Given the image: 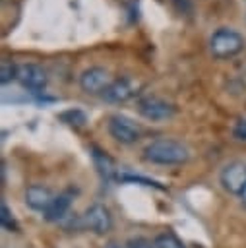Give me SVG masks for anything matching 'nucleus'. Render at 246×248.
I'll return each mask as SVG.
<instances>
[{"label":"nucleus","instance_id":"obj_8","mask_svg":"<svg viewBox=\"0 0 246 248\" xmlns=\"http://www.w3.org/2000/svg\"><path fill=\"white\" fill-rule=\"evenodd\" d=\"M112 83L110 74L101 66H91L81 72L79 76V87L85 93H103Z\"/></svg>","mask_w":246,"mask_h":248},{"label":"nucleus","instance_id":"obj_9","mask_svg":"<svg viewBox=\"0 0 246 248\" xmlns=\"http://www.w3.org/2000/svg\"><path fill=\"white\" fill-rule=\"evenodd\" d=\"M139 89V83L132 78H118L112 79V83L101 93L105 101L108 103H124L128 99H132Z\"/></svg>","mask_w":246,"mask_h":248},{"label":"nucleus","instance_id":"obj_5","mask_svg":"<svg viewBox=\"0 0 246 248\" xmlns=\"http://www.w3.org/2000/svg\"><path fill=\"white\" fill-rule=\"evenodd\" d=\"M81 227L95 234H107L112 229V215L108 207L103 203H93L91 207H87L81 215Z\"/></svg>","mask_w":246,"mask_h":248},{"label":"nucleus","instance_id":"obj_6","mask_svg":"<svg viewBox=\"0 0 246 248\" xmlns=\"http://www.w3.org/2000/svg\"><path fill=\"white\" fill-rule=\"evenodd\" d=\"M221 186L231 192V194H242L246 188V165L240 161H232L229 163L223 170H221Z\"/></svg>","mask_w":246,"mask_h":248},{"label":"nucleus","instance_id":"obj_18","mask_svg":"<svg viewBox=\"0 0 246 248\" xmlns=\"http://www.w3.org/2000/svg\"><path fill=\"white\" fill-rule=\"evenodd\" d=\"M232 136L236 140H246V120H238L232 128Z\"/></svg>","mask_w":246,"mask_h":248},{"label":"nucleus","instance_id":"obj_13","mask_svg":"<svg viewBox=\"0 0 246 248\" xmlns=\"http://www.w3.org/2000/svg\"><path fill=\"white\" fill-rule=\"evenodd\" d=\"M153 242H155V248H184L182 240L174 232H170V231L157 234Z\"/></svg>","mask_w":246,"mask_h":248},{"label":"nucleus","instance_id":"obj_15","mask_svg":"<svg viewBox=\"0 0 246 248\" xmlns=\"http://www.w3.org/2000/svg\"><path fill=\"white\" fill-rule=\"evenodd\" d=\"M17 79V66L12 62V60H2V66H0V83L6 85L10 81Z\"/></svg>","mask_w":246,"mask_h":248},{"label":"nucleus","instance_id":"obj_14","mask_svg":"<svg viewBox=\"0 0 246 248\" xmlns=\"http://www.w3.org/2000/svg\"><path fill=\"white\" fill-rule=\"evenodd\" d=\"M60 120L66 122V124H70V126L79 128V126H83V124L87 122V116H85V112L79 110V108H70V110H64V112L60 114Z\"/></svg>","mask_w":246,"mask_h":248},{"label":"nucleus","instance_id":"obj_4","mask_svg":"<svg viewBox=\"0 0 246 248\" xmlns=\"http://www.w3.org/2000/svg\"><path fill=\"white\" fill-rule=\"evenodd\" d=\"M138 110L143 118L147 120H153V122H161V120H169L174 116L176 112V107L163 99V97H157V95H147V97H141L139 103H138Z\"/></svg>","mask_w":246,"mask_h":248},{"label":"nucleus","instance_id":"obj_20","mask_svg":"<svg viewBox=\"0 0 246 248\" xmlns=\"http://www.w3.org/2000/svg\"><path fill=\"white\" fill-rule=\"evenodd\" d=\"M107 248H118V246H116V244H108Z\"/></svg>","mask_w":246,"mask_h":248},{"label":"nucleus","instance_id":"obj_11","mask_svg":"<svg viewBox=\"0 0 246 248\" xmlns=\"http://www.w3.org/2000/svg\"><path fill=\"white\" fill-rule=\"evenodd\" d=\"M70 205H72V194H70V192L58 194V196H54V200L50 202V205L45 209L43 217H45L46 221H50V223H54V221H62V219L66 217Z\"/></svg>","mask_w":246,"mask_h":248},{"label":"nucleus","instance_id":"obj_2","mask_svg":"<svg viewBox=\"0 0 246 248\" xmlns=\"http://www.w3.org/2000/svg\"><path fill=\"white\" fill-rule=\"evenodd\" d=\"M242 48H244V37L238 31L229 29V27L217 29L209 39V50L219 60L231 58V56L238 54Z\"/></svg>","mask_w":246,"mask_h":248},{"label":"nucleus","instance_id":"obj_19","mask_svg":"<svg viewBox=\"0 0 246 248\" xmlns=\"http://www.w3.org/2000/svg\"><path fill=\"white\" fill-rule=\"evenodd\" d=\"M240 198H242V202H244V205H246V188H244V192L240 194Z\"/></svg>","mask_w":246,"mask_h":248},{"label":"nucleus","instance_id":"obj_10","mask_svg":"<svg viewBox=\"0 0 246 248\" xmlns=\"http://www.w3.org/2000/svg\"><path fill=\"white\" fill-rule=\"evenodd\" d=\"M52 200H54V196H52V192H50L46 186L31 184V186H27V190H25V203H27L31 209H35V211H43V213H45V209L50 205Z\"/></svg>","mask_w":246,"mask_h":248},{"label":"nucleus","instance_id":"obj_3","mask_svg":"<svg viewBox=\"0 0 246 248\" xmlns=\"http://www.w3.org/2000/svg\"><path fill=\"white\" fill-rule=\"evenodd\" d=\"M107 128H108V134L118 143H124V145H132V143H136L141 138L139 124H136L126 114H112L108 118V122H107Z\"/></svg>","mask_w":246,"mask_h":248},{"label":"nucleus","instance_id":"obj_12","mask_svg":"<svg viewBox=\"0 0 246 248\" xmlns=\"http://www.w3.org/2000/svg\"><path fill=\"white\" fill-rule=\"evenodd\" d=\"M91 159H93V163H95L97 172L101 174V178H103L105 182H110V180L114 178V174H116L114 161H112L105 151H101V149L95 147V145H91Z\"/></svg>","mask_w":246,"mask_h":248},{"label":"nucleus","instance_id":"obj_17","mask_svg":"<svg viewBox=\"0 0 246 248\" xmlns=\"http://www.w3.org/2000/svg\"><path fill=\"white\" fill-rule=\"evenodd\" d=\"M124 246L126 248H155V242L147 240L145 236H132V238L126 240Z\"/></svg>","mask_w":246,"mask_h":248},{"label":"nucleus","instance_id":"obj_1","mask_svg":"<svg viewBox=\"0 0 246 248\" xmlns=\"http://www.w3.org/2000/svg\"><path fill=\"white\" fill-rule=\"evenodd\" d=\"M190 157L188 147L170 138H157L143 147V159L153 165H182Z\"/></svg>","mask_w":246,"mask_h":248},{"label":"nucleus","instance_id":"obj_16","mask_svg":"<svg viewBox=\"0 0 246 248\" xmlns=\"http://www.w3.org/2000/svg\"><path fill=\"white\" fill-rule=\"evenodd\" d=\"M0 223H2V227H4L6 231H17V223H15V219H14L12 211H10V207L6 205V202L0 203Z\"/></svg>","mask_w":246,"mask_h":248},{"label":"nucleus","instance_id":"obj_7","mask_svg":"<svg viewBox=\"0 0 246 248\" xmlns=\"http://www.w3.org/2000/svg\"><path fill=\"white\" fill-rule=\"evenodd\" d=\"M17 81L25 89H29L33 93H41L46 87L48 78H46V72L39 64L29 62V64H19L17 66Z\"/></svg>","mask_w":246,"mask_h":248}]
</instances>
